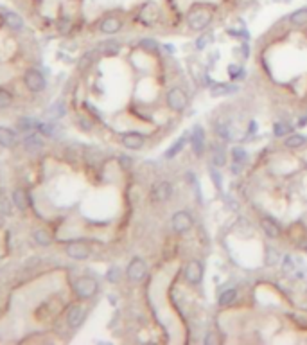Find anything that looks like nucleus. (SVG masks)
<instances>
[{
  "label": "nucleus",
  "mask_w": 307,
  "mask_h": 345,
  "mask_svg": "<svg viewBox=\"0 0 307 345\" xmlns=\"http://www.w3.org/2000/svg\"><path fill=\"white\" fill-rule=\"evenodd\" d=\"M214 20V5L205 2H194L187 13V25L192 31L207 29Z\"/></svg>",
  "instance_id": "obj_1"
},
{
  "label": "nucleus",
  "mask_w": 307,
  "mask_h": 345,
  "mask_svg": "<svg viewBox=\"0 0 307 345\" xmlns=\"http://www.w3.org/2000/svg\"><path fill=\"white\" fill-rule=\"evenodd\" d=\"M165 104H167V108L171 110L173 114H182V112L187 108L189 95L184 92V88L173 86V88L165 94Z\"/></svg>",
  "instance_id": "obj_2"
},
{
  "label": "nucleus",
  "mask_w": 307,
  "mask_h": 345,
  "mask_svg": "<svg viewBox=\"0 0 307 345\" xmlns=\"http://www.w3.org/2000/svg\"><path fill=\"white\" fill-rule=\"evenodd\" d=\"M74 290H76V295L79 297V299L88 301V299H92V297L99 291V284H97V281H95L94 277L84 275V277H79V279L76 281Z\"/></svg>",
  "instance_id": "obj_3"
},
{
  "label": "nucleus",
  "mask_w": 307,
  "mask_h": 345,
  "mask_svg": "<svg viewBox=\"0 0 307 345\" xmlns=\"http://www.w3.org/2000/svg\"><path fill=\"white\" fill-rule=\"evenodd\" d=\"M139 20L140 24L148 25V27L149 25H154L160 20V5L156 2H151V0L142 4V7L139 11Z\"/></svg>",
  "instance_id": "obj_4"
},
{
  "label": "nucleus",
  "mask_w": 307,
  "mask_h": 345,
  "mask_svg": "<svg viewBox=\"0 0 307 345\" xmlns=\"http://www.w3.org/2000/svg\"><path fill=\"white\" fill-rule=\"evenodd\" d=\"M24 81H25V86H27L31 92H43L45 86H47V81H45L43 74H41L40 70H35V69H31L25 72Z\"/></svg>",
  "instance_id": "obj_5"
},
{
  "label": "nucleus",
  "mask_w": 307,
  "mask_h": 345,
  "mask_svg": "<svg viewBox=\"0 0 307 345\" xmlns=\"http://www.w3.org/2000/svg\"><path fill=\"white\" fill-rule=\"evenodd\" d=\"M67 256L76 261H84L90 257V247L86 245V241H81V239L70 241L67 245Z\"/></svg>",
  "instance_id": "obj_6"
},
{
  "label": "nucleus",
  "mask_w": 307,
  "mask_h": 345,
  "mask_svg": "<svg viewBox=\"0 0 307 345\" xmlns=\"http://www.w3.org/2000/svg\"><path fill=\"white\" fill-rule=\"evenodd\" d=\"M171 227H173V230L176 234H185V232H189L192 228V217L185 211L174 212L173 219H171Z\"/></svg>",
  "instance_id": "obj_7"
},
{
  "label": "nucleus",
  "mask_w": 307,
  "mask_h": 345,
  "mask_svg": "<svg viewBox=\"0 0 307 345\" xmlns=\"http://www.w3.org/2000/svg\"><path fill=\"white\" fill-rule=\"evenodd\" d=\"M146 273H148V264L140 257H135L133 261L128 264V270H126V275H128L129 281H142Z\"/></svg>",
  "instance_id": "obj_8"
},
{
  "label": "nucleus",
  "mask_w": 307,
  "mask_h": 345,
  "mask_svg": "<svg viewBox=\"0 0 307 345\" xmlns=\"http://www.w3.org/2000/svg\"><path fill=\"white\" fill-rule=\"evenodd\" d=\"M120 144L128 149H142L144 144H146V137L140 131L131 129V131H126V133L120 135Z\"/></svg>",
  "instance_id": "obj_9"
},
{
  "label": "nucleus",
  "mask_w": 307,
  "mask_h": 345,
  "mask_svg": "<svg viewBox=\"0 0 307 345\" xmlns=\"http://www.w3.org/2000/svg\"><path fill=\"white\" fill-rule=\"evenodd\" d=\"M185 277H187V281L191 284H199L201 279H203V266H201V262L192 259V261L187 262V266H185Z\"/></svg>",
  "instance_id": "obj_10"
},
{
  "label": "nucleus",
  "mask_w": 307,
  "mask_h": 345,
  "mask_svg": "<svg viewBox=\"0 0 307 345\" xmlns=\"http://www.w3.org/2000/svg\"><path fill=\"white\" fill-rule=\"evenodd\" d=\"M122 29V20L119 16H106V18L101 20L99 31L103 35H117L119 31Z\"/></svg>",
  "instance_id": "obj_11"
},
{
  "label": "nucleus",
  "mask_w": 307,
  "mask_h": 345,
  "mask_svg": "<svg viewBox=\"0 0 307 345\" xmlns=\"http://www.w3.org/2000/svg\"><path fill=\"white\" fill-rule=\"evenodd\" d=\"M261 228H263V232L269 237V239H277V237H280V234H282L277 219H273L271 216L261 217Z\"/></svg>",
  "instance_id": "obj_12"
},
{
  "label": "nucleus",
  "mask_w": 307,
  "mask_h": 345,
  "mask_svg": "<svg viewBox=\"0 0 307 345\" xmlns=\"http://www.w3.org/2000/svg\"><path fill=\"white\" fill-rule=\"evenodd\" d=\"M171 192H173V189H171V183L169 182H158L156 185H154L153 189H151V198H153V202H167L169 198H171Z\"/></svg>",
  "instance_id": "obj_13"
},
{
  "label": "nucleus",
  "mask_w": 307,
  "mask_h": 345,
  "mask_svg": "<svg viewBox=\"0 0 307 345\" xmlns=\"http://www.w3.org/2000/svg\"><path fill=\"white\" fill-rule=\"evenodd\" d=\"M84 315H86V311H84L81 306H72V307H70L69 313H67V324H69V327H72V329H77V327L83 324Z\"/></svg>",
  "instance_id": "obj_14"
},
{
  "label": "nucleus",
  "mask_w": 307,
  "mask_h": 345,
  "mask_svg": "<svg viewBox=\"0 0 307 345\" xmlns=\"http://www.w3.org/2000/svg\"><path fill=\"white\" fill-rule=\"evenodd\" d=\"M191 144H192V149L196 155H201L205 148V131L201 129V126H196V128L191 131Z\"/></svg>",
  "instance_id": "obj_15"
},
{
  "label": "nucleus",
  "mask_w": 307,
  "mask_h": 345,
  "mask_svg": "<svg viewBox=\"0 0 307 345\" xmlns=\"http://www.w3.org/2000/svg\"><path fill=\"white\" fill-rule=\"evenodd\" d=\"M13 203H15V207L18 209V211H22V212L27 211L31 205V198H29V194H27V191H25V189H16V191L13 192Z\"/></svg>",
  "instance_id": "obj_16"
},
{
  "label": "nucleus",
  "mask_w": 307,
  "mask_h": 345,
  "mask_svg": "<svg viewBox=\"0 0 307 345\" xmlns=\"http://www.w3.org/2000/svg\"><path fill=\"white\" fill-rule=\"evenodd\" d=\"M97 50H99L101 54L108 56V58H114V56H117L120 52V43L115 42V40H108V42H103Z\"/></svg>",
  "instance_id": "obj_17"
},
{
  "label": "nucleus",
  "mask_w": 307,
  "mask_h": 345,
  "mask_svg": "<svg viewBox=\"0 0 307 345\" xmlns=\"http://www.w3.org/2000/svg\"><path fill=\"white\" fill-rule=\"evenodd\" d=\"M0 146L2 148H7V149H11V148H15L16 146V135H15V131H11L9 128H0Z\"/></svg>",
  "instance_id": "obj_18"
},
{
  "label": "nucleus",
  "mask_w": 307,
  "mask_h": 345,
  "mask_svg": "<svg viewBox=\"0 0 307 345\" xmlns=\"http://www.w3.org/2000/svg\"><path fill=\"white\" fill-rule=\"evenodd\" d=\"M289 24L295 25V27H302V25L307 24V7H300V9L293 11L289 15Z\"/></svg>",
  "instance_id": "obj_19"
},
{
  "label": "nucleus",
  "mask_w": 307,
  "mask_h": 345,
  "mask_svg": "<svg viewBox=\"0 0 307 345\" xmlns=\"http://www.w3.org/2000/svg\"><path fill=\"white\" fill-rule=\"evenodd\" d=\"M33 239H35V243L36 245H40V247H49L50 243H52V236H50L45 228H36V230L33 232Z\"/></svg>",
  "instance_id": "obj_20"
},
{
  "label": "nucleus",
  "mask_w": 307,
  "mask_h": 345,
  "mask_svg": "<svg viewBox=\"0 0 307 345\" xmlns=\"http://www.w3.org/2000/svg\"><path fill=\"white\" fill-rule=\"evenodd\" d=\"M307 144V138L304 137V135H291V137H287L286 140H284V146H286L287 149H300L304 148Z\"/></svg>",
  "instance_id": "obj_21"
},
{
  "label": "nucleus",
  "mask_w": 307,
  "mask_h": 345,
  "mask_svg": "<svg viewBox=\"0 0 307 345\" xmlns=\"http://www.w3.org/2000/svg\"><path fill=\"white\" fill-rule=\"evenodd\" d=\"M4 20H5V24L9 25L11 29L20 31L22 27H24V20H22L20 15H16V13H5Z\"/></svg>",
  "instance_id": "obj_22"
},
{
  "label": "nucleus",
  "mask_w": 307,
  "mask_h": 345,
  "mask_svg": "<svg viewBox=\"0 0 307 345\" xmlns=\"http://www.w3.org/2000/svg\"><path fill=\"white\" fill-rule=\"evenodd\" d=\"M97 52H99V50H90V52H86V54H84L83 58L79 59V63H77V69H79L81 72L88 70L90 67H92V63H94V59H95V56H97Z\"/></svg>",
  "instance_id": "obj_23"
},
{
  "label": "nucleus",
  "mask_w": 307,
  "mask_h": 345,
  "mask_svg": "<svg viewBox=\"0 0 307 345\" xmlns=\"http://www.w3.org/2000/svg\"><path fill=\"white\" fill-rule=\"evenodd\" d=\"M235 299H237V291L227 290L219 295V304H221V306H230L232 302H235Z\"/></svg>",
  "instance_id": "obj_24"
},
{
  "label": "nucleus",
  "mask_w": 307,
  "mask_h": 345,
  "mask_svg": "<svg viewBox=\"0 0 307 345\" xmlns=\"http://www.w3.org/2000/svg\"><path fill=\"white\" fill-rule=\"evenodd\" d=\"M184 146H185V137H182L178 142L174 144V146H171V149H167V151H165V158H167V160L174 158L176 155L180 153V151H182V149H184Z\"/></svg>",
  "instance_id": "obj_25"
},
{
  "label": "nucleus",
  "mask_w": 307,
  "mask_h": 345,
  "mask_svg": "<svg viewBox=\"0 0 307 345\" xmlns=\"http://www.w3.org/2000/svg\"><path fill=\"white\" fill-rule=\"evenodd\" d=\"M273 133H275V137H284V135L291 133V126L286 123H275V126H273Z\"/></svg>",
  "instance_id": "obj_26"
},
{
  "label": "nucleus",
  "mask_w": 307,
  "mask_h": 345,
  "mask_svg": "<svg viewBox=\"0 0 307 345\" xmlns=\"http://www.w3.org/2000/svg\"><path fill=\"white\" fill-rule=\"evenodd\" d=\"M212 40H214L212 33H205V35H201V36L198 38V42H196V49H198V50H203L205 47H208V45L212 43Z\"/></svg>",
  "instance_id": "obj_27"
},
{
  "label": "nucleus",
  "mask_w": 307,
  "mask_h": 345,
  "mask_svg": "<svg viewBox=\"0 0 307 345\" xmlns=\"http://www.w3.org/2000/svg\"><path fill=\"white\" fill-rule=\"evenodd\" d=\"M41 146H43V142H41V138H40V137H36V135H31V137L25 138V148H29V149H40Z\"/></svg>",
  "instance_id": "obj_28"
},
{
  "label": "nucleus",
  "mask_w": 307,
  "mask_h": 345,
  "mask_svg": "<svg viewBox=\"0 0 307 345\" xmlns=\"http://www.w3.org/2000/svg\"><path fill=\"white\" fill-rule=\"evenodd\" d=\"M232 157H233V160L237 164H243L244 160L248 158V153L244 151V149H241V148H233L232 149Z\"/></svg>",
  "instance_id": "obj_29"
},
{
  "label": "nucleus",
  "mask_w": 307,
  "mask_h": 345,
  "mask_svg": "<svg viewBox=\"0 0 307 345\" xmlns=\"http://www.w3.org/2000/svg\"><path fill=\"white\" fill-rule=\"evenodd\" d=\"M11 103H13V95L5 90H0V108H7Z\"/></svg>",
  "instance_id": "obj_30"
},
{
  "label": "nucleus",
  "mask_w": 307,
  "mask_h": 345,
  "mask_svg": "<svg viewBox=\"0 0 307 345\" xmlns=\"http://www.w3.org/2000/svg\"><path fill=\"white\" fill-rule=\"evenodd\" d=\"M214 164H216V166H218V168H223L225 164H227V158H225V153L223 151H216V153H214Z\"/></svg>",
  "instance_id": "obj_31"
},
{
  "label": "nucleus",
  "mask_w": 307,
  "mask_h": 345,
  "mask_svg": "<svg viewBox=\"0 0 307 345\" xmlns=\"http://www.w3.org/2000/svg\"><path fill=\"white\" fill-rule=\"evenodd\" d=\"M108 281H112V282H117L119 281V277H120V270L117 266H114V268H110V271H108Z\"/></svg>",
  "instance_id": "obj_32"
},
{
  "label": "nucleus",
  "mask_w": 307,
  "mask_h": 345,
  "mask_svg": "<svg viewBox=\"0 0 307 345\" xmlns=\"http://www.w3.org/2000/svg\"><path fill=\"white\" fill-rule=\"evenodd\" d=\"M293 268H295V262H293L291 256H286V257H284V271H286V273H289Z\"/></svg>",
  "instance_id": "obj_33"
},
{
  "label": "nucleus",
  "mask_w": 307,
  "mask_h": 345,
  "mask_svg": "<svg viewBox=\"0 0 307 345\" xmlns=\"http://www.w3.org/2000/svg\"><path fill=\"white\" fill-rule=\"evenodd\" d=\"M18 126H20L22 129H29V128H33V126H35V123H33V121H31V119H22L20 123H18Z\"/></svg>",
  "instance_id": "obj_34"
}]
</instances>
